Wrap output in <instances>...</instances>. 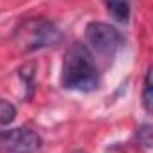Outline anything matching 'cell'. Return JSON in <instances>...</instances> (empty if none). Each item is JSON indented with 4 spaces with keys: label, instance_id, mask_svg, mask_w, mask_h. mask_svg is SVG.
Instances as JSON below:
<instances>
[{
    "label": "cell",
    "instance_id": "6da1fadb",
    "mask_svg": "<svg viewBox=\"0 0 153 153\" xmlns=\"http://www.w3.org/2000/svg\"><path fill=\"white\" fill-rule=\"evenodd\" d=\"M61 85L78 92H94L99 87V68L87 45L74 43L65 52Z\"/></svg>",
    "mask_w": 153,
    "mask_h": 153
},
{
    "label": "cell",
    "instance_id": "7a4b0ae2",
    "mask_svg": "<svg viewBox=\"0 0 153 153\" xmlns=\"http://www.w3.org/2000/svg\"><path fill=\"white\" fill-rule=\"evenodd\" d=\"M15 42L24 51H40L58 45L61 42V31L47 18L33 16L22 20L15 27Z\"/></svg>",
    "mask_w": 153,
    "mask_h": 153
},
{
    "label": "cell",
    "instance_id": "3957f363",
    "mask_svg": "<svg viewBox=\"0 0 153 153\" xmlns=\"http://www.w3.org/2000/svg\"><path fill=\"white\" fill-rule=\"evenodd\" d=\"M85 40L90 54H97L105 59H112L124 43L121 31L105 22H90L85 29Z\"/></svg>",
    "mask_w": 153,
    "mask_h": 153
},
{
    "label": "cell",
    "instance_id": "277c9868",
    "mask_svg": "<svg viewBox=\"0 0 153 153\" xmlns=\"http://www.w3.org/2000/svg\"><path fill=\"white\" fill-rule=\"evenodd\" d=\"M42 137L29 128H13L0 133V153H40Z\"/></svg>",
    "mask_w": 153,
    "mask_h": 153
},
{
    "label": "cell",
    "instance_id": "5b68a950",
    "mask_svg": "<svg viewBox=\"0 0 153 153\" xmlns=\"http://www.w3.org/2000/svg\"><path fill=\"white\" fill-rule=\"evenodd\" d=\"M105 7L112 15V18H115L117 22L124 24V22L130 20V4H126V2H108Z\"/></svg>",
    "mask_w": 153,
    "mask_h": 153
},
{
    "label": "cell",
    "instance_id": "8992f818",
    "mask_svg": "<svg viewBox=\"0 0 153 153\" xmlns=\"http://www.w3.org/2000/svg\"><path fill=\"white\" fill-rule=\"evenodd\" d=\"M16 117V108L7 99H0V124H11Z\"/></svg>",
    "mask_w": 153,
    "mask_h": 153
},
{
    "label": "cell",
    "instance_id": "52a82bcc",
    "mask_svg": "<svg viewBox=\"0 0 153 153\" xmlns=\"http://www.w3.org/2000/svg\"><path fill=\"white\" fill-rule=\"evenodd\" d=\"M151 103H153V87H151V68H148L146 78H144V92H142V105L144 110L149 114L151 112Z\"/></svg>",
    "mask_w": 153,
    "mask_h": 153
},
{
    "label": "cell",
    "instance_id": "ba28073f",
    "mask_svg": "<svg viewBox=\"0 0 153 153\" xmlns=\"http://www.w3.org/2000/svg\"><path fill=\"white\" fill-rule=\"evenodd\" d=\"M137 139H139V144H142L144 148H149V146H151V126H149V124L139 126Z\"/></svg>",
    "mask_w": 153,
    "mask_h": 153
}]
</instances>
